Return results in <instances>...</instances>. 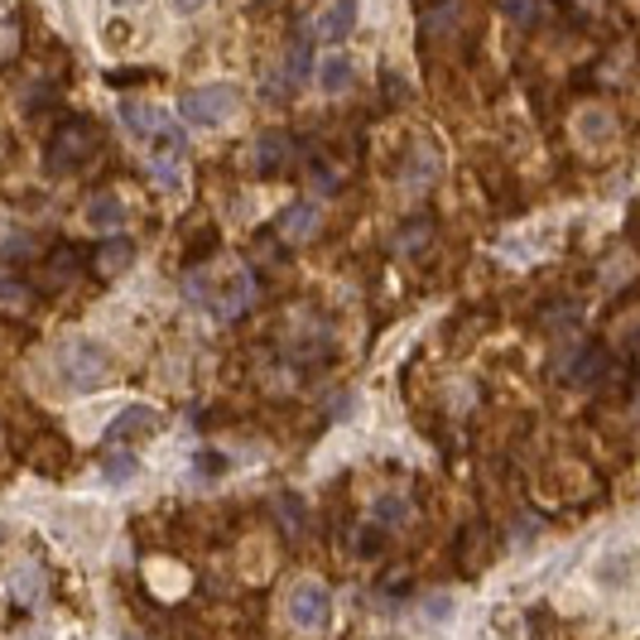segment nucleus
<instances>
[{
  "label": "nucleus",
  "instance_id": "1",
  "mask_svg": "<svg viewBox=\"0 0 640 640\" xmlns=\"http://www.w3.org/2000/svg\"><path fill=\"white\" fill-rule=\"evenodd\" d=\"M58 371H63V381L72 390H101L107 386V371H111V357L107 347L92 342V338H78V342H63V352H58Z\"/></svg>",
  "mask_w": 640,
  "mask_h": 640
},
{
  "label": "nucleus",
  "instance_id": "2",
  "mask_svg": "<svg viewBox=\"0 0 640 640\" xmlns=\"http://www.w3.org/2000/svg\"><path fill=\"white\" fill-rule=\"evenodd\" d=\"M241 111V92L237 87H193V92H183V101H179V116L188 126H222V121H231V116Z\"/></svg>",
  "mask_w": 640,
  "mask_h": 640
},
{
  "label": "nucleus",
  "instance_id": "3",
  "mask_svg": "<svg viewBox=\"0 0 640 640\" xmlns=\"http://www.w3.org/2000/svg\"><path fill=\"white\" fill-rule=\"evenodd\" d=\"M121 126L130 130L136 140H164L169 130H179V116H169L164 107H154V101H140V97H130L121 101Z\"/></svg>",
  "mask_w": 640,
  "mask_h": 640
},
{
  "label": "nucleus",
  "instance_id": "4",
  "mask_svg": "<svg viewBox=\"0 0 640 640\" xmlns=\"http://www.w3.org/2000/svg\"><path fill=\"white\" fill-rule=\"evenodd\" d=\"M289 617H294L299 631H323V621L332 617V598L323 583H299L294 598H289Z\"/></svg>",
  "mask_w": 640,
  "mask_h": 640
},
{
  "label": "nucleus",
  "instance_id": "5",
  "mask_svg": "<svg viewBox=\"0 0 640 640\" xmlns=\"http://www.w3.org/2000/svg\"><path fill=\"white\" fill-rule=\"evenodd\" d=\"M251 303H256V274L251 270H231L227 289H217V294L208 299V309H212V318L231 323V318H241Z\"/></svg>",
  "mask_w": 640,
  "mask_h": 640
},
{
  "label": "nucleus",
  "instance_id": "6",
  "mask_svg": "<svg viewBox=\"0 0 640 640\" xmlns=\"http://www.w3.org/2000/svg\"><path fill=\"white\" fill-rule=\"evenodd\" d=\"M92 150H97V136H92V126H82V121H68V126L53 136V144H49L53 169H63V164H82V159L92 154Z\"/></svg>",
  "mask_w": 640,
  "mask_h": 640
},
{
  "label": "nucleus",
  "instance_id": "7",
  "mask_svg": "<svg viewBox=\"0 0 640 640\" xmlns=\"http://www.w3.org/2000/svg\"><path fill=\"white\" fill-rule=\"evenodd\" d=\"M159 410H150V404H130V410H121L111 419L107 429V443H130V439H150V433H159Z\"/></svg>",
  "mask_w": 640,
  "mask_h": 640
},
{
  "label": "nucleus",
  "instance_id": "8",
  "mask_svg": "<svg viewBox=\"0 0 640 640\" xmlns=\"http://www.w3.org/2000/svg\"><path fill=\"white\" fill-rule=\"evenodd\" d=\"M289 154H294V140L284 136V130H266L256 144H251V164L256 173H280L289 164Z\"/></svg>",
  "mask_w": 640,
  "mask_h": 640
},
{
  "label": "nucleus",
  "instance_id": "9",
  "mask_svg": "<svg viewBox=\"0 0 640 640\" xmlns=\"http://www.w3.org/2000/svg\"><path fill=\"white\" fill-rule=\"evenodd\" d=\"M352 24H357V6H328V10L313 14L309 34L313 39H347V29H352Z\"/></svg>",
  "mask_w": 640,
  "mask_h": 640
},
{
  "label": "nucleus",
  "instance_id": "10",
  "mask_svg": "<svg viewBox=\"0 0 640 640\" xmlns=\"http://www.w3.org/2000/svg\"><path fill=\"white\" fill-rule=\"evenodd\" d=\"M318 222H323V208H318V202H299V208H289V212H284L280 231H284L289 241H309L313 231H318Z\"/></svg>",
  "mask_w": 640,
  "mask_h": 640
},
{
  "label": "nucleus",
  "instance_id": "11",
  "mask_svg": "<svg viewBox=\"0 0 640 640\" xmlns=\"http://www.w3.org/2000/svg\"><path fill=\"white\" fill-rule=\"evenodd\" d=\"M352 72H357V68H352V58H347V53H328L323 68H318V87L338 97V92H347V87H352Z\"/></svg>",
  "mask_w": 640,
  "mask_h": 640
},
{
  "label": "nucleus",
  "instance_id": "12",
  "mask_svg": "<svg viewBox=\"0 0 640 640\" xmlns=\"http://www.w3.org/2000/svg\"><path fill=\"white\" fill-rule=\"evenodd\" d=\"M87 222H92L97 231H101V227H107V231H116V227L126 222V208H121V202H116L111 193H97L92 202H87Z\"/></svg>",
  "mask_w": 640,
  "mask_h": 640
},
{
  "label": "nucleus",
  "instance_id": "13",
  "mask_svg": "<svg viewBox=\"0 0 640 640\" xmlns=\"http://www.w3.org/2000/svg\"><path fill=\"white\" fill-rule=\"evenodd\" d=\"M130 260H136V246H130L126 237H111V241L97 251V270H101V274H121Z\"/></svg>",
  "mask_w": 640,
  "mask_h": 640
},
{
  "label": "nucleus",
  "instance_id": "14",
  "mask_svg": "<svg viewBox=\"0 0 640 640\" xmlns=\"http://www.w3.org/2000/svg\"><path fill=\"white\" fill-rule=\"evenodd\" d=\"M101 472H107V482L126 487V482H136L140 462H136V453H126V448H111V453H107V462H101Z\"/></svg>",
  "mask_w": 640,
  "mask_h": 640
},
{
  "label": "nucleus",
  "instance_id": "15",
  "mask_svg": "<svg viewBox=\"0 0 640 640\" xmlns=\"http://www.w3.org/2000/svg\"><path fill=\"white\" fill-rule=\"evenodd\" d=\"M10 592H14V602H20V607H34L43 598V573L39 569H14Z\"/></svg>",
  "mask_w": 640,
  "mask_h": 640
},
{
  "label": "nucleus",
  "instance_id": "16",
  "mask_svg": "<svg viewBox=\"0 0 640 640\" xmlns=\"http://www.w3.org/2000/svg\"><path fill=\"white\" fill-rule=\"evenodd\" d=\"M433 173H439V159H433V150H419V159H410V164H404V183H410V188H424Z\"/></svg>",
  "mask_w": 640,
  "mask_h": 640
},
{
  "label": "nucleus",
  "instance_id": "17",
  "mask_svg": "<svg viewBox=\"0 0 640 640\" xmlns=\"http://www.w3.org/2000/svg\"><path fill=\"white\" fill-rule=\"evenodd\" d=\"M578 130H583V140H602V136H612V116H607V111H583Z\"/></svg>",
  "mask_w": 640,
  "mask_h": 640
},
{
  "label": "nucleus",
  "instance_id": "18",
  "mask_svg": "<svg viewBox=\"0 0 640 640\" xmlns=\"http://www.w3.org/2000/svg\"><path fill=\"white\" fill-rule=\"evenodd\" d=\"M602 583L627 588V583H631V554H617V559H612V578H602Z\"/></svg>",
  "mask_w": 640,
  "mask_h": 640
},
{
  "label": "nucleus",
  "instance_id": "19",
  "mask_svg": "<svg viewBox=\"0 0 640 640\" xmlns=\"http://www.w3.org/2000/svg\"><path fill=\"white\" fill-rule=\"evenodd\" d=\"M72 266H78V251L58 256V260H53V266H49V270H53V284H63V280H72Z\"/></svg>",
  "mask_w": 640,
  "mask_h": 640
},
{
  "label": "nucleus",
  "instance_id": "20",
  "mask_svg": "<svg viewBox=\"0 0 640 640\" xmlns=\"http://www.w3.org/2000/svg\"><path fill=\"white\" fill-rule=\"evenodd\" d=\"M381 516H386V520H400V516H404L400 497H386V501H381Z\"/></svg>",
  "mask_w": 640,
  "mask_h": 640
},
{
  "label": "nucleus",
  "instance_id": "21",
  "mask_svg": "<svg viewBox=\"0 0 640 640\" xmlns=\"http://www.w3.org/2000/svg\"><path fill=\"white\" fill-rule=\"evenodd\" d=\"M126 640H140V636H126Z\"/></svg>",
  "mask_w": 640,
  "mask_h": 640
}]
</instances>
